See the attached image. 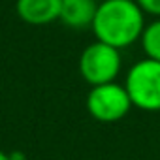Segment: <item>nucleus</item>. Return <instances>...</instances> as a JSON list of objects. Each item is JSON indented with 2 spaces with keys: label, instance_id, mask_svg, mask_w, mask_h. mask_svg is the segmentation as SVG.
<instances>
[{
  "label": "nucleus",
  "instance_id": "f257e3e1",
  "mask_svg": "<svg viewBox=\"0 0 160 160\" xmlns=\"http://www.w3.org/2000/svg\"><path fill=\"white\" fill-rule=\"evenodd\" d=\"M91 28L98 42L124 49L141 38L145 12L136 0H102Z\"/></svg>",
  "mask_w": 160,
  "mask_h": 160
},
{
  "label": "nucleus",
  "instance_id": "f03ea898",
  "mask_svg": "<svg viewBox=\"0 0 160 160\" xmlns=\"http://www.w3.org/2000/svg\"><path fill=\"white\" fill-rule=\"evenodd\" d=\"M124 87L132 106L143 111H160V60L141 58L126 73Z\"/></svg>",
  "mask_w": 160,
  "mask_h": 160
},
{
  "label": "nucleus",
  "instance_id": "7ed1b4c3",
  "mask_svg": "<svg viewBox=\"0 0 160 160\" xmlns=\"http://www.w3.org/2000/svg\"><path fill=\"white\" fill-rule=\"evenodd\" d=\"M121 68H122L121 49L98 40L87 45L79 57V73L91 87L115 81L121 73Z\"/></svg>",
  "mask_w": 160,
  "mask_h": 160
},
{
  "label": "nucleus",
  "instance_id": "20e7f679",
  "mask_svg": "<svg viewBox=\"0 0 160 160\" xmlns=\"http://www.w3.org/2000/svg\"><path fill=\"white\" fill-rule=\"evenodd\" d=\"M132 108L126 87L117 81L94 85L87 94V109L98 122H117L124 119Z\"/></svg>",
  "mask_w": 160,
  "mask_h": 160
},
{
  "label": "nucleus",
  "instance_id": "39448f33",
  "mask_svg": "<svg viewBox=\"0 0 160 160\" xmlns=\"http://www.w3.org/2000/svg\"><path fill=\"white\" fill-rule=\"evenodd\" d=\"M62 0H17L15 12L17 17L34 27H43L60 19Z\"/></svg>",
  "mask_w": 160,
  "mask_h": 160
},
{
  "label": "nucleus",
  "instance_id": "423d86ee",
  "mask_svg": "<svg viewBox=\"0 0 160 160\" xmlns=\"http://www.w3.org/2000/svg\"><path fill=\"white\" fill-rule=\"evenodd\" d=\"M98 10L96 0H62L60 23L70 28H85L91 27Z\"/></svg>",
  "mask_w": 160,
  "mask_h": 160
},
{
  "label": "nucleus",
  "instance_id": "0eeeda50",
  "mask_svg": "<svg viewBox=\"0 0 160 160\" xmlns=\"http://www.w3.org/2000/svg\"><path fill=\"white\" fill-rule=\"evenodd\" d=\"M139 42H141V47H143L147 58L160 60V17H156L154 21L145 25Z\"/></svg>",
  "mask_w": 160,
  "mask_h": 160
},
{
  "label": "nucleus",
  "instance_id": "6e6552de",
  "mask_svg": "<svg viewBox=\"0 0 160 160\" xmlns=\"http://www.w3.org/2000/svg\"><path fill=\"white\" fill-rule=\"evenodd\" d=\"M136 2L145 12V15L160 17V0H136Z\"/></svg>",
  "mask_w": 160,
  "mask_h": 160
},
{
  "label": "nucleus",
  "instance_id": "1a4fd4ad",
  "mask_svg": "<svg viewBox=\"0 0 160 160\" xmlns=\"http://www.w3.org/2000/svg\"><path fill=\"white\" fill-rule=\"evenodd\" d=\"M10 158H12V160H27V158H25V154H23V152H19V151L10 152Z\"/></svg>",
  "mask_w": 160,
  "mask_h": 160
},
{
  "label": "nucleus",
  "instance_id": "9d476101",
  "mask_svg": "<svg viewBox=\"0 0 160 160\" xmlns=\"http://www.w3.org/2000/svg\"><path fill=\"white\" fill-rule=\"evenodd\" d=\"M0 160H12V158H10V152H6V151L0 149Z\"/></svg>",
  "mask_w": 160,
  "mask_h": 160
}]
</instances>
